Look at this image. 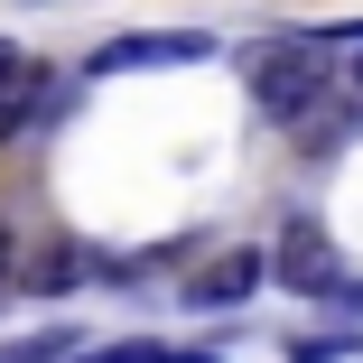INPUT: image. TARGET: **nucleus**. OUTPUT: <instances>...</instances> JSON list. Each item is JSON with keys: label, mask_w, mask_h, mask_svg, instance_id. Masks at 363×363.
Wrapping results in <instances>:
<instances>
[{"label": "nucleus", "mask_w": 363, "mask_h": 363, "mask_svg": "<svg viewBox=\"0 0 363 363\" xmlns=\"http://www.w3.org/2000/svg\"><path fill=\"white\" fill-rule=\"evenodd\" d=\"M242 94H252V112H261L270 130H289V140H298L317 112H335V103H345V94H335V56H326V38H317V28L252 38V47H242Z\"/></svg>", "instance_id": "nucleus-1"}, {"label": "nucleus", "mask_w": 363, "mask_h": 363, "mask_svg": "<svg viewBox=\"0 0 363 363\" xmlns=\"http://www.w3.org/2000/svg\"><path fill=\"white\" fill-rule=\"evenodd\" d=\"M261 252H270V279L289 289V298H308V308H335L345 289H354V270H345V242L317 224V214H279V233H270Z\"/></svg>", "instance_id": "nucleus-2"}, {"label": "nucleus", "mask_w": 363, "mask_h": 363, "mask_svg": "<svg viewBox=\"0 0 363 363\" xmlns=\"http://www.w3.org/2000/svg\"><path fill=\"white\" fill-rule=\"evenodd\" d=\"M205 56H214L205 28H121V38H103L84 56V75L112 84V75H168V65H205Z\"/></svg>", "instance_id": "nucleus-3"}, {"label": "nucleus", "mask_w": 363, "mask_h": 363, "mask_svg": "<svg viewBox=\"0 0 363 363\" xmlns=\"http://www.w3.org/2000/svg\"><path fill=\"white\" fill-rule=\"evenodd\" d=\"M261 279H270V252H261V242H224L214 261H196V270H186L177 308H186V317H224V308H242V298H252Z\"/></svg>", "instance_id": "nucleus-4"}, {"label": "nucleus", "mask_w": 363, "mask_h": 363, "mask_svg": "<svg viewBox=\"0 0 363 363\" xmlns=\"http://www.w3.org/2000/svg\"><path fill=\"white\" fill-rule=\"evenodd\" d=\"M84 279H94V252H84L75 233H38V242H19V270H10L19 298H65V289H84Z\"/></svg>", "instance_id": "nucleus-5"}, {"label": "nucleus", "mask_w": 363, "mask_h": 363, "mask_svg": "<svg viewBox=\"0 0 363 363\" xmlns=\"http://www.w3.org/2000/svg\"><path fill=\"white\" fill-rule=\"evenodd\" d=\"M65 103H75V94H65V75H56V65H28V84H19L10 103H0V150H19L28 130H47Z\"/></svg>", "instance_id": "nucleus-6"}, {"label": "nucleus", "mask_w": 363, "mask_h": 363, "mask_svg": "<svg viewBox=\"0 0 363 363\" xmlns=\"http://www.w3.org/2000/svg\"><path fill=\"white\" fill-rule=\"evenodd\" d=\"M65 363H214L205 345H168V335H112V345H75Z\"/></svg>", "instance_id": "nucleus-7"}, {"label": "nucleus", "mask_w": 363, "mask_h": 363, "mask_svg": "<svg viewBox=\"0 0 363 363\" xmlns=\"http://www.w3.org/2000/svg\"><path fill=\"white\" fill-rule=\"evenodd\" d=\"M326 38V56H335V94L363 112V19H335V28H317Z\"/></svg>", "instance_id": "nucleus-8"}, {"label": "nucleus", "mask_w": 363, "mask_h": 363, "mask_svg": "<svg viewBox=\"0 0 363 363\" xmlns=\"http://www.w3.org/2000/svg\"><path fill=\"white\" fill-rule=\"evenodd\" d=\"M363 335L345 326V335H298V345H289V363H335V354H354Z\"/></svg>", "instance_id": "nucleus-9"}, {"label": "nucleus", "mask_w": 363, "mask_h": 363, "mask_svg": "<svg viewBox=\"0 0 363 363\" xmlns=\"http://www.w3.org/2000/svg\"><path fill=\"white\" fill-rule=\"evenodd\" d=\"M28 65H38V56H28V47H19V38H0V103H10V94H19V84H28Z\"/></svg>", "instance_id": "nucleus-10"}, {"label": "nucleus", "mask_w": 363, "mask_h": 363, "mask_svg": "<svg viewBox=\"0 0 363 363\" xmlns=\"http://www.w3.org/2000/svg\"><path fill=\"white\" fill-rule=\"evenodd\" d=\"M10 270H19V224L0 214V289H10Z\"/></svg>", "instance_id": "nucleus-11"}, {"label": "nucleus", "mask_w": 363, "mask_h": 363, "mask_svg": "<svg viewBox=\"0 0 363 363\" xmlns=\"http://www.w3.org/2000/svg\"><path fill=\"white\" fill-rule=\"evenodd\" d=\"M335 308H345V317H363V279H354V289H345V298H335Z\"/></svg>", "instance_id": "nucleus-12"}]
</instances>
